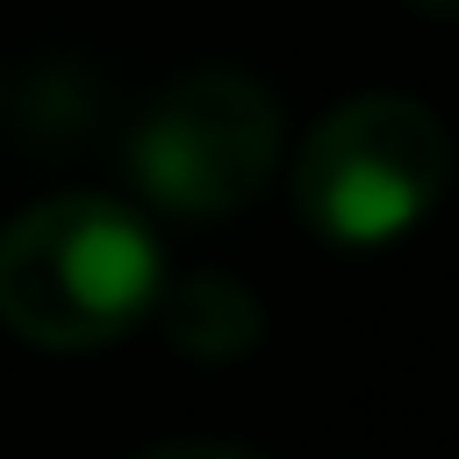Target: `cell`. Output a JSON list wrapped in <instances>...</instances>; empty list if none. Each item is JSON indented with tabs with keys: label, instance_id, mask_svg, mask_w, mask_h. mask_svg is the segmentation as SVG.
<instances>
[{
	"label": "cell",
	"instance_id": "cell-1",
	"mask_svg": "<svg viewBox=\"0 0 459 459\" xmlns=\"http://www.w3.org/2000/svg\"><path fill=\"white\" fill-rule=\"evenodd\" d=\"M165 251L115 194H50L0 230V330L36 351H100L151 323Z\"/></svg>",
	"mask_w": 459,
	"mask_h": 459
},
{
	"label": "cell",
	"instance_id": "cell-2",
	"mask_svg": "<svg viewBox=\"0 0 459 459\" xmlns=\"http://www.w3.org/2000/svg\"><path fill=\"white\" fill-rule=\"evenodd\" d=\"M452 179V136L416 93H351L294 151V208L323 244L409 237Z\"/></svg>",
	"mask_w": 459,
	"mask_h": 459
},
{
	"label": "cell",
	"instance_id": "cell-3",
	"mask_svg": "<svg viewBox=\"0 0 459 459\" xmlns=\"http://www.w3.org/2000/svg\"><path fill=\"white\" fill-rule=\"evenodd\" d=\"M280 172V100L230 65L172 79L129 129V179L165 215H230Z\"/></svg>",
	"mask_w": 459,
	"mask_h": 459
},
{
	"label": "cell",
	"instance_id": "cell-4",
	"mask_svg": "<svg viewBox=\"0 0 459 459\" xmlns=\"http://www.w3.org/2000/svg\"><path fill=\"white\" fill-rule=\"evenodd\" d=\"M165 344L186 359V366H237L258 351L265 337V308L258 294L237 280V273H186V280H165L158 301H151Z\"/></svg>",
	"mask_w": 459,
	"mask_h": 459
},
{
	"label": "cell",
	"instance_id": "cell-5",
	"mask_svg": "<svg viewBox=\"0 0 459 459\" xmlns=\"http://www.w3.org/2000/svg\"><path fill=\"white\" fill-rule=\"evenodd\" d=\"M136 459H258V452L222 445V437H172V445H151V452H136Z\"/></svg>",
	"mask_w": 459,
	"mask_h": 459
},
{
	"label": "cell",
	"instance_id": "cell-6",
	"mask_svg": "<svg viewBox=\"0 0 459 459\" xmlns=\"http://www.w3.org/2000/svg\"><path fill=\"white\" fill-rule=\"evenodd\" d=\"M416 14H459V0H409Z\"/></svg>",
	"mask_w": 459,
	"mask_h": 459
}]
</instances>
